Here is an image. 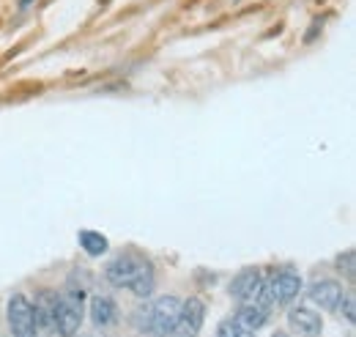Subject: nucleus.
Returning a JSON list of instances; mask_svg holds the SVG:
<instances>
[{
  "instance_id": "1",
  "label": "nucleus",
  "mask_w": 356,
  "mask_h": 337,
  "mask_svg": "<svg viewBox=\"0 0 356 337\" xmlns=\"http://www.w3.org/2000/svg\"><path fill=\"white\" fill-rule=\"evenodd\" d=\"M83 310H86V285L69 283V288L58 296L52 332H58L60 337H74L83 327Z\"/></svg>"
},
{
  "instance_id": "2",
  "label": "nucleus",
  "mask_w": 356,
  "mask_h": 337,
  "mask_svg": "<svg viewBox=\"0 0 356 337\" xmlns=\"http://www.w3.org/2000/svg\"><path fill=\"white\" fill-rule=\"evenodd\" d=\"M299 291H302V274L293 266H285L261 283V291L255 296V301L261 307L271 310L274 304H291L299 296Z\"/></svg>"
},
{
  "instance_id": "3",
  "label": "nucleus",
  "mask_w": 356,
  "mask_h": 337,
  "mask_svg": "<svg viewBox=\"0 0 356 337\" xmlns=\"http://www.w3.org/2000/svg\"><path fill=\"white\" fill-rule=\"evenodd\" d=\"M140 313L145 315L143 332H148L151 337H170L173 329H176L178 313H181V299H176V296H162L151 307H140Z\"/></svg>"
},
{
  "instance_id": "4",
  "label": "nucleus",
  "mask_w": 356,
  "mask_h": 337,
  "mask_svg": "<svg viewBox=\"0 0 356 337\" xmlns=\"http://www.w3.org/2000/svg\"><path fill=\"white\" fill-rule=\"evenodd\" d=\"M6 315H8V327H11V335L14 337H31L36 332V313H33V304L22 294H14L8 299Z\"/></svg>"
},
{
  "instance_id": "5",
  "label": "nucleus",
  "mask_w": 356,
  "mask_h": 337,
  "mask_svg": "<svg viewBox=\"0 0 356 337\" xmlns=\"http://www.w3.org/2000/svg\"><path fill=\"white\" fill-rule=\"evenodd\" d=\"M203 318H206V304L203 299L192 296L186 301H181V313H178L176 329L170 337H197L200 327H203Z\"/></svg>"
},
{
  "instance_id": "6",
  "label": "nucleus",
  "mask_w": 356,
  "mask_h": 337,
  "mask_svg": "<svg viewBox=\"0 0 356 337\" xmlns=\"http://www.w3.org/2000/svg\"><path fill=\"white\" fill-rule=\"evenodd\" d=\"M261 283H264V272L261 269H255V266L241 269L230 283V296L238 299V301H252L261 291Z\"/></svg>"
},
{
  "instance_id": "7",
  "label": "nucleus",
  "mask_w": 356,
  "mask_h": 337,
  "mask_svg": "<svg viewBox=\"0 0 356 337\" xmlns=\"http://www.w3.org/2000/svg\"><path fill=\"white\" fill-rule=\"evenodd\" d=\"M137 269H140V260H137V258L121 255V258H113V260L107 263L104 277H107V283H113V285H118V288H129V283L134 280Z\"/></svg>"
},
{
  "instance_id": "8",
  "label": "nucleus",
  "mask_w": 356,
  "mask_h": 337,
  "mask_svg": "<svg viewBox=\"0 0 356 337\" xmlns=\"http://www.w3.org/2000/svg\"><path fill=\"white\" fill-rule=\"evenodd\" d=\"M307 296H310L318 307L334 310V307L340 304V299H343V288H340V283H334V280H318V283L310 285Z\"/></svg>"
},
{
  "instance_id": "9",
  "label": "nucleus",
  "mask_w": 356,
  "mask_h": 337,
  "mask_svg": "<svg viewBox=\"0 0 356 337\" xmlns=\"http://www.w3.org/2000/svg\"><path fill=\"white\" fill-rule=\"evenodd\" d=\"M288 324H291L296 332H302V335H307V337L321 335V329H323L321 315H318L315 310H307V307H293V310L288 313Z\"/></svg>"
},
{
  "instance_id": "10",
  "label": "nucleus",
  "mask_w": 356,
  "mask_h": 337,
  "mask_svg": "<svg viewBox=\"0 0 356 337\" xmlns=\"http://www.w3.org/2000/svg\"><path fill=\"white\" fill-rule=\"evenodd\" d=\"M55 304H58V294L55 291H39L36 294V304H33L36 329L52 332V327H55Z\"/></svg>"
},
{
  "instance_id": "11",
  "label": "nucleus",
  "mask_w": 356,
  "mask_h": 337,
  "mask_svg": "<svg viewBox=\"0 0 356 337\" xmlns=\"http://www.w3.org/2000/svg\"><path fill=\"white\" fill-rule=\"evenodd\" d=\"M90 321L99 329L110 327L115 321V301L110 296H93L90 299Z\"/></svg>"
},
{
  "instance_id": "12",
  "label": "nucleus",
  "mask_w": 356,
  "mask_h": 337,
  "mask_svg": "<svg viewBox=\"0 0 356 337\" xmlns=\"http://www.w3.org/2000/svg\"><path fill=\"white\" fill-rule=\"evenodd\" d=\"M233 318H236L241 327L258 332V329L268 321V310L266 307H261L258 301H255V304H252V301H244V307H238V313H236Z\"/></svg>"
},
{
  "instance_id": "13",
  "label": "nucleus",
  "mask_w": 356,
  "mask_h": 337,
  "mask_svg": "<svg viewBox=\"0 0 356 337\" xmlns=\"http://www.w3.org/2000/svg\"><path fill=\"white\" fill-rule=\"evenodd\" d=\"M129 291L134 296H151L154 291V266L148 263V260H140V269H137V274H134V280L129 283Z\"/></svg>"
},
{
  "instance_id": "14",
  "label": "nucleus",
  "mask_w": 356,
  "mask_h": 337,
  "mask_svg": "<svg viewBox=\"0 0 356 337\" xmlns=\"http://www.w3.org/2000/svg\"><path fill=\"white\" fill-rule=\"evenodd\" d=\"M80 247L93 258H99L102 253H107V239L96 230H80Z\"/></svg>"
},
{
  "instance_id": "15",
  "label": "nucleus",
  "mask_w": 356,
  "mask_h": 337,
  "mask_svg": "<svg viewBox=\"0 0 356 337\" xmlns=\"http://www.w3.org/2000/svg\"><path fill=\"white\" fill-rule=\"evenodd\" d=\"M217 337H255V332L241 327L236 318H225L220 324V329H217Z\"/></svg>"
},
{
  "instance_id": "16",
  "label": "nucleus",
  "mask_w": 356,
  "mask_h": 337,
  "mask_svg": "<svg viewBox=\"0 0 356 337\" xmlns=\"http://www.w3.org/2000/svg\"><path fill=\"white\" fill-rule=\"evenodd\" d=\"M337 269L346 272V280L348 283H354V250H348L346 255L337 258Z\"/></svg>"
},
{
  "instance_id": "17",
  "label": "nucleus",
  "mask_w": 356,
  "mask_h": 337,
  "mask_svg": "<svg viewBox=\"0 0 356 337\" xmlns=\"http://www.w3.org/2000/svg\"><path fill=\"white\" fill-rule=\"evenodd\" d=\"M340 301H343V313H346V321H348V324H354V318H356V313H354V294L343 296Z\"/></svg>"
},
{
  "instance_id": "18",
  "label": "nucleus",
  "mask_w": 356,
  "mask_h": 337,
  "mask_svg": "<svg viewBox=\"0 0 356 337\" xmlns=\"http://www.w3.org/2000/svg\"><path fill=\"white\" fill-rule=\"evenodd\" d=\"M318 31H321V19H312V28H310V31H307V36H305V42L310 44L312 39H315V33H318Z\"/></svg>"
},
{
  "instance_id": "19",
  "label": "nucleus",
  "mask_w": 356,
  "mask_h": 337,
  "mask_svg": "<svg viewBox=\"0 0 356 337\" xmlns=\"http://www.w3.org/2000/svg\"><path fill=\"white\" fill-rule=\"evenodd\" d=\"M31 3H33V0H19V8H28Z\"/></svg>"
},
{
  "instance_id": "20",
  "label": "nucleus",
  "mask_w": 356,
  "mask_h": 337,
  "mask_svg": "<svg viewBox=\"0 0 356 337\" xmlns=\"http://www.w3.org/2000/svg\"><path fill=\"white\" fill-rule=\"evenodd\" d=\"M274 337H288V335H285V332H277V335H274Z\"/></svg>"
}]
</instances>
